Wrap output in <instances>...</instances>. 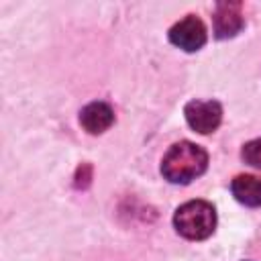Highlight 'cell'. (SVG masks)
Listing matches in <instances>:
<instances>
[{"label": "cell", "instance_id": "7", "mask_svg": "<svg viewBox=\"0 0 261 261\" xmlns=\"http://www.w3.org/2000/svg\"><path fill=\"white\" fill-rule=\"evenodd\" d=\"M230 190H232V196L241 204L251 206V208L261 206V177L251 175V173L237 175L230 184Z\"/></svg>", "mask_w": 261, "mask_h": 261}, {"label": "cell", "instance_id": "3", "mask_svg": "<svg viewBox=\"0 0 261 261\" xmlns=\"http://www.w3.org/2000/svg\"><path fill=\"white\" fill-rule=\"evenodd\" d=\"M184 114L188 124L200 135L216 130L222 120V108L216 100H192L186 104Z\"/></svg>", "mask_w": 261, "mask_h": 261}, {"label": "cell", "instance_id": "4", "mask_svg": "<svg viewBox=\"0 0 261 261\" xmlns=\"http://www.w3.org/2000/svg\"><path fill=\"white\" fill-rule=\"evenodd\" d=\"M169 41L175 47H179L188 53H194V51L202 49L206 43V27L198 16L188 14L186 18H181L179 22H175L169 29Z\"/></svg>", "mask_w": 261, "mask_h": 261}, {"label": "cell", "instance_id": "2", "mask_svg": "<svg viewBox=\"0 0 261 261\" xmlns=\"http://www.w3.org/2000/svg\"><path fill=\"white\" fill-rule=\"evenodd\" d=\"M173 226L175 230L190 239V241H202L208 239L214 232L216 226V212L214 206L206 200H192L181 204L173 214Z\"/></svg>", "mask_w": 261, "mask_h": 261}, {"label": "cell", "instance_id": "8", "mask_svg": "<svg viewBox=\"0 0 261 261\" xmlns=\"http://www.w3.org/2000/svg\"><path fill=\"white\" fill-rule=\"evenodd\" d=\"M245 163L253 165V167H259L261 169V139H255V141H249L243 151H241Z\"/></svg>", "mask_w": 261, "mask_h": 261}, {"label": "cell", "instance_id": "5", "mask_svg": "<svg viewBox=\"0 0 261 261\" xmlns=\"http://www.w3.org/2000/svg\"><path fill=\"white\" fill-rule=\"evenodd\" d=\"M243 12L239 2H220L214 12V35L216 39L234 37L243 29Z\"/></svg>", "mask_w": 261, "mask_h": 261}, {"label": "cell", "instance_id": "6", "mask_svg": "<svg viewBox=\"0 0 261 261\" xmlns=\"http://www.w3.org/2000/svg\"><path fill=\"white\" fill-rule=\"evenodd\" d=\"M80 122L90 135H100L114 122V112L106 102H92L80 112Z\"/></svg>", "mask_w": 261, "mask_h": 261}, {"label": "cell", "instance_id": "1", "mask_svg": "<svg viewBox=\"0 0 261 261\" xmlns=\"http://www.w3.org/2000/svg\"><path fill=\"white\" fill-rule=\"evenodd\" d=\"M208 167V153L190 141H181L169 147L161 161V173L171 184H190L202 175Z\"/></svg>", "mask_w": 261, "mask_h": 261}]
</instances>
